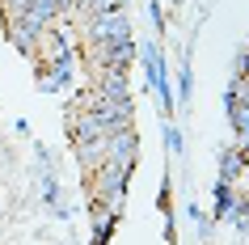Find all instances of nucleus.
<instances>
[{
    "mask_svg": "<svg viewBox=\"0 0 249 245\" xmlns=\"http://www.w3.org/2000/svg\"><path fill=\"white\" fill-rule=\"evenodd\" d=\"M127 173L131 169H118V165H102V169H93V199H102L106 211H118L123 207V190H127Z\"/></svg>",
    "mask_w": 249,
    "mask_h": 245,
    "instance_id": "nucleus-1",
    "label": "nucleus"
},
{
    "mask_svg": "<svg viewBox=\"0 0 249 245\" xmlns=\"http://www.w3.org/2000/svg\"><path fill=\"white\" fill-rule=\"evenodd\" d=\"M93 59H97L102 68H114V72H123V68L135 59V42H131V34H127V38L97 42V47H93Z\"/></svg>",
    "mask_w": 249,
    "mask_h": 245,
    "instance_id": "nucleus-2",
    "label": "nucleus"
},
{
    "mask_svg": "<svg viewBox=\"0 0 249 245\" xmlns=\"http://www.w3.org/2000/svg\"><path fill=\"white\" fill-rule=\"evenodd\" d=\"M131 161H135V131L131 127L110 131V135H106V165L131 169Z\"/></svg>",
    "mask_w": 249,
    "mask_h": 245,
    "instance_id": "nucleus-3",
    "label": "nucleus"
},
{
    "mask_svg": "<svg viewBox=\"0 0 249 245\" xmlns=\"http://www.w3.org/2000/svg\"><path fill=\"white\" fill-rule=\"evenodd\" d=\"M131 30H127V13L123 9H114V13H97L89 21V38H93V47L97 42H110V38H127Z\"/></svg>",
    "mask_w": 249,
    "mask_h": 245,
    "instance_id": "nucleus-4",
    "label": "nucleus"
},
{
    "mask_svg": "<svg viewBox=\"0 0 249 245\" xmlns=\"http://www.w3.org/2000/svg\"><path fill=\"white\" fill-rule=\"evenodd\" d=\"M9 38H13V47H21V51H34L42 42V30L30 21V17H9Z\"/></svg>",
    "mask_w": 249,
    "mask_h": 245,
    "instance_id": "nucleus-5",
    "label": "nucleus"
},
{
    "mask_svg": "<svg viewBox=\"0 0 249 245\" xmlns=\"http://www.w3.org/2000/svg\"><path fill=\"white\" fill-rule=\"evenodd\" d=\"M76 156H80V165L89 169V173H93V169H102L106 165V140H80L76 144Z\"/></svg>",
    "mask_w": 249,
    "mask_h": 245,
    "instance_id": "nucleus-6",
    "label": "nucleus"
},
{
    "mask_svg": "<svg viewBox=\"0 0 249 245\" xmlns=\"http://www.w3.org/2000/svg\"><path fill=\"white\" fill-rule=\"evenodd\" d=\"M93 89L106 93V97H127V76H123V72H114V68H106L102 80H97Z\"/></svg>",
    "mask_w": 249,
    "mask_h": 245,
    "instance_id": "nucleus-7",
    "label": "nucleus"
},
{
    "mask_svg": "<svg viewBox=\"0 0 249 245\" xmlns=\"http://www.w3.org/2000/svg\"><path fill=\"white\" fill-rule=\"evenodd\" d=\"M118 4H123V0H89V9H85V13H93V17H97V13H114Z\"/></svg>",
    "mask_w": 249,
    "mask_h": 245,
    "instance_id": "nucleus-8",
    "label": "nucleus"
},
{
    "mask_svg": "<svg viewBox=\"0 0 249 245\" xmlns=\"http://www.w3.org/2000/svg\"><path fill=\"white\" fill-rule=\"evenodd\" d=\"M232 106H249V80L245 76L232 85Z\"/></svg>",
    "mask_w": 249,
    "mask_h": 245,
    "instance_id": "nucleus-9",
    "label": "nucleus"
},
{
    "mask_svg": "<svg viewBox=\"0 0 249 245\" xmlns=\"http://www.w3.org/2000/svg\"><path fill=\"white\" fill-rule=\"evenodd\" d=\"M241 72H245V80H249V51L241 55Z\"/></svg>",
    "mask_w": 249,
    "mask_h": 245,
    "instance_id": "nucleus-10",
    "label": "nucleus"
}]
</instances>
